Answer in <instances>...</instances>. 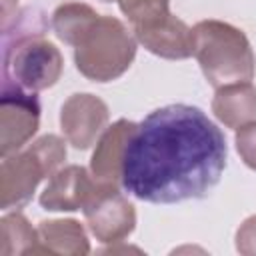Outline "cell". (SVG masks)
Wrapping results in <instances>:
<instances>
[{"label":"cell","instance_id":"cell-1","mask_svg":"<svg viewBox=\"0 0 256 256\" xmlns=\"http://www.w3.org/2000/svg\"><path fill=\"white\" fill-rule=\"evenodd\" d=\"M226 154L224 134L200 108L162 106L136 124L128 140L122 188L152 204L202 198L218 184Z\"/></svg>","mask_w":256,"mask_h":256},{"label":"cell","instance_id":"cell-2","mask_svg":"<svg viewBox=\"0 0 256 256\" xmlns=\"http://www.w3.org/2000/svg\"><path fill=\"white\" fill-rule=\"evenodd\" d=\"M48 22L38 8H26L2 28V88L40 92L62 74L60 50L44 38Z\"/></svg>","mask_w":256,"mask_h":256},{"label":"cell","instance_id":"cell-3","mask_svg":"<svg viewBox=\"0 0 256 256\" xmlns=\"http://www.w3.org/2000/svg\"><path fill=\"white\" fill-rule=\"evenodd\" d=\"M194 56L214 88L250 82L256 58L246 34L222 20H202L192 28Z\"/></svg>","mask_w":256,"mask_h":256},{"label":"cell","instance_id":"cell-4","mask_svg":"<svg viewBox=\"0 0 256 256\" xmlns=\"http://www.w3.org/2000/svg\"><path fill=\"white\" fill-rule=\"evenodd\" d=\"M66 160L64 140L56 134H46L32 142L22 152H12L2 158L0 166V204L4 210L22 208L34 194L36 186L58 172Z\"/></svg>","mask_w":256,"mask_h":256},{"label":"cell","instance_id":"cell-5","mask_svg":"<svg viewBox=\"0 0 256 256\" xmlns=\"http://www.w3.org/2000/svg\"><path fill=\"white\" fill-rule=\"evenodd\" d=\"M136 56V38L114 16H98L86 36L74 46V62L82 76L110 82L122 76Z\"/></svg>","mask_w":256,"mask_h":256},{"label":"cell","instance_id":"cell-6","mask_svg":"<svg viewBox=\"0 0 256 256\" xmlns=\"http://www.w3.org/2000/svg\"><path fill=\"white\" fill-rule=\"evenodd\" d=\"M90 232L104 244L122 242L136 226V210L118 188L100 184L82 208Z\"/></svg>","mask_w":256,"mask_h":256},{"label":"cell","instance_id":"cell-7","mask_svg":"<svg viewBox=\"0 0 256 256\" xmlns=\"http://www.w3.org/2000/svg\"><path fill=\"white\" fill-rule=\"evenodd\" d=\"M40 102L36 92L2 88L0 98V154L18 152L38 130Z\"/></svg>","mask_w":256,"mask_h":256},{"label":"cell","instance_id":"cell-8","mask_svg":"<svg viewBox=\"0 0 256 256\" xmlns=\"http://www.w3.org/2000/svg\"><path fill=\"white\" fill-rule=\"evenodd\" d=\"M108 106L94 94H72L60 110L64 138L78 150L90 148L106 130Z\"/></svg>","mask_w":256,"mask_h":256},{"label":"cell","instance_id":"cell-9","mask_svg":"<svg viewBox=\"0 0 256 256\" xmlns=\"http://www.w3.org/2000/svg\"><path fill=\"white\" fill-rule=\"evenodd\" d=\"M98 182L84 166H66L50 176L48 186L40 194V204L52 212H72L88 204L98 190Z\"/></svg>","mask_w":256,"mask_h":256},{"label":"cell","instance_id":"cell-10","mask_svg":"<svg viewBox=\"0 0 256 256\" xmlns=\"http://www.w3.org/2000/svg\"><path fill=\"white\" fill-rule=\"evenodd\" d=\"M136 40L152 54L168 60H184L194 54L192 28L172 12L156 22L136 26Z\"/></svg>","mask_w":256,"mask_h":256},{"label":"cell","instance_id":"cell-11","mask_svg":"<svg viewBox=\"0 0 256 256\" xmlns=\"http://www.w3.org/2000/svg\"><path fill=\"white\" fill-rule=\"evenodd\" d=\"M134 130H136V124L122 118L102 132V136L98 138L96 150L90 158V174L98 184L114 186V188L122 184L124 152Z\"/></svg>","mask_w":256,"mask_h":256},{"label":"cell","instance_id":"cell-12","mask_svg":"<svg viewBox=\"0 0 256 256\" xmlns=\"http://www.w3.org/2000/svg\"><path fill=\"white\" fill-rule=\"evenodd\" d=\"M214 116L228 128H240L256 122V88L250 82L216 88L212 98Z\"/></svg>","mask_w":256,"mask_h":256},{"label":"cell","instance_id":"cell-13","mask_svg":"<svg viewBox=\"0 0 256 256\" xmlns=\"http://www.w3.org/2000/svg\"><path fill=\"white\" fill-rule=\"evenodd\" d=\"M48 254L82 256L90 252L88 236L80 222L68 220H42L38 224V250Z\"/></svg>","mask_w":256,"mask_h":256},{"label":"cell","instance_id":"cell-14","mask_svg":"<svg viewBox=\"0 0 256 256\" xmlns=\"http://www.w3.org/2000/svg\"><path fill=\"white\" fill-rule=\"evenodd\" d=\"M98 16L100 14L94 12V8H90L88 4L66 2V4H60L54 10V14H52V28H54L56 36L62 42H66L70 46H78V42L94 26Z\"/></svg>","mask_w":256,"mask_h":256},{"label":"cell","instance_id":"cell-15","mask_svg":"<svg viewBox=\"0 0 256 256\" xmlns=\"http://www.w3.org/2000/svg\"><path fill=\"white\" fill-rule=\"evenodd\" d=\"M2 230V256H16V254H36L38 250V230L26 220L20 212H10L0 220Z\"/></svg>","mask_w":256,"mask_h":256},{"label":"cell","instance_id":"cell-16","mask_svg":"<svg viewBox=\"0 0 256 256\" xmlns=\"http://www.w3.org/2000/svg\"><path fill=\"white\" fill-rule=\"evenodd\" d=\"M122 14L132 22V28L156 22L170 14L168 0H120Z\"/></svg>","mask_w":256,"mask_h":256},{"label":"cell","instance_id":"cell-17","mask_svg":"<svg viewBox=\"0 0 256 256\" xmlns=\"http://www.w3.org/2000/svg\"><path fill=\"white\" fill-rule=\"evenodd\" d=\"M236 150L246 166L256 170V122L240 126L236 132Z\"/></svg>","mask_w":256,"mask_h":256},{"label":"cell","instance_id":"cell-18","mask_svg":"<svg viewBox=\"0 0 256 256\" xmlns=\"http://www.w3.org/2000/svg\"><path fill=\"white\" fill-rule=\"evenodd\" d=\"M236 250L244 256H256V214L240 224L236 232Z\"/></svg>","mask_w":256,"mask_h":256},{"label":"cell","instance_id":"cell-19","mask_svg":"<svg viewBox=\"0 0 256 256\" xmlns=\"http://www.w3.org/2000/svg\"><path fill=\"white\" fill-rule=\"evenodd\" d=\"M102 2H112V0H102ZM116 2H120V0H116Z\"/></svg>","mask_w":256,"mask_h":256}]
</instances>
